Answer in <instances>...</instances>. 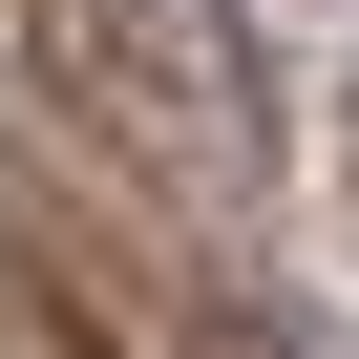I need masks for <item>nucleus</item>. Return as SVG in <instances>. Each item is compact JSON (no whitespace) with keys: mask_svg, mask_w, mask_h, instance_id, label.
<instances>
[{"mask_svg":"<svg viewBox=\"0 0 359 359\" xmlns=\"http://www.w3.org/2000/svg\"><path fill=\"white\" fill-rule=\"evenodd\" d=\"M0 85L64 106V127H106L191 233L275 212V43L233 0H0Z\"/></svg>","mask_w":359,"mask_h":359,"instance_id":"1","label":"nucleus"},{"mask_svg":"<svg viewBox=\"0 0 359 359\" xmlns=\"http://www.w3.org/2000/svg\"><path fill=\"white\" fill-rule=\"evenodd\" d=\"M0 296H22L64 359H275V317H254V296H212L191 254L64 233V212H0Z\"/></svg>","mask_w":359,"mask_h":359,"instance_id":"2","label":"nucleus"}]
</instances>
